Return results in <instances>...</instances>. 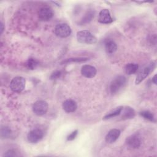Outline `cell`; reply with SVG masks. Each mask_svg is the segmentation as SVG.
Returning <instances> with one entry per match:
<instances>
[{
	"mask_svg": "<svg viewBox=\"0 0 157 157\" xmlns=\"http://www.w3.org/2000/svg\"><path fill=\"white\" fill-rule=\"evenodd\" d=\"M44 137V132L39 128L31 130L27 135V139L29 142L36 144L40 141Z\"/></svg>",
	"mask_w": 157,
	"mask_h": 157,
	"instance_id": "52a82bcc",
	"label": "cell"
},
{
	"mask_svg": "<svg viewBox=\"0 0 157 157\" xmlns=\"http://www.w3.org/2000/svg\"><path fill=\"white\" fill-rule=\"evenodd\" d=\"M77 39L78 42L86 44H93L97 41L96 37L88 30L80 31L77 32Z\"/></svg>",
	"mask_w": 157,
	"mask_h": 157,
	"instance_id": "7a4b0ae2",
	"label": "cell"
},
{
	"mask_svg": "<svg viewBox=\"0 0 157 157\" xmlns=\"http://www.w3.org/2000/svg\"><path fill=\"white\" fill-rule=\"evenodd\" d=\"M63 109L67 113H72L76 110L77 108V103L72 99H67L63 103Z\"/></svg>",
	"mask_w": 157,
	"mask_h": 157,
	"instance_id": "4fadbf2b",
	"label": "cell"
},
{
	"mask_svg": "<svg viewBox=\"0 0 157 157\" xmlns=\"http://www.w3.org/2000/svg\"><path fill=\"white\" fill-rule=\"evenodd\" d=\"M3 29H4V27H3V24L1 23V33L2 34V31H3Z\"/></svg>",
	"mask_w": 157,
	"mask_h": 157,
	"instance_id": "4316f807",
	"label": "cell"
},
{
	"mask_svg": "<svg viewBox=\"0 0 157 157\" xmlns=\"http://www.w3.org/2000/svg\"><path fill=\"white\" fill-rule=\"evenodd\" d=\"M139 114L141 117H142L144 118L146 120H148L150 121H155V118H154L153 114L148 110L142 111L139 113Z\"/></svg>",
	"mask_w": 157,
	"mask_h": 157,
	"instance_id": "ffe728a7",
	"label": "cell"
},
{
	"mask_svg": "<svg viewBox=\"0 0 157 157\" xmlns=\"http://www.w3.org/2000/svg\"><path fill=\"white\" fill-rule=\"evenodd\" d=\"M48 103L44 100L37 101L33 105V112L38 116L45 114L48 110Z\"/></svg>",
	"mask_w": 157,
	"mask_h": 157,
	"instance_id": "5b68a950",
	"label": "cell"
},
{
	"mask_svg": "<svg viewBox=\"0 0 157 157\" xmlns=\"http://www.w3.org/2000/svg\"><path fill=\"white\" fill-rule=\"evenodd\" d=\"M126 78L124 75H118L114 78L110 83L109 91L112 94L118 92L126 84Z\"/></svg>",
	"mask_w": 157,
	"mask_h": 157,
	"instance_id": "6da1fadb",
	"label": "cell"
},
{
	"mask_svg": "<svg viewBox=\"0 0 157 157\" xmlns=\"http://www.w3.org/2000/svg\"><path fill=\"white\" fill-rule=\"evenodd\" d=\"M53 16V10L48 7H43L38 12L39 18L41 21H48Z\"/></svg>",
	"mask_w": 157,
	"mask_h": 157,
	"instance_id": "9c48e42d",
	"label": "cell"
},
{
	"mask_svg": "<svg viewBox=\"0 0 157 157\" xmlns=\"http://www.w3.org/2000/svg\"><path fill=\"white\" fill-rule=\"evenodd\" d=\"M94 13H95V12L92 10H90L86 12V13L83 16V17L80 19V20L78 21V23L80 25H83L90 23L92 20V19L94 18Z\"/></svg>",
	"mask_w": 157,
	"mask_h": 157,
	"instance_id": "2e32d148",
	"label": "cell"
},
{
	"mask_svg": "<svg viewBox=\"0 0 157 157\" xmlns=\"http://www.w3.org/2000/svg\"><path fill=\"white\" fill-rule=\"evenodd\" d=\"M104 46L106 52L109 54L113 53L117 49V44L112 39L106 40L104 44Z\"/></svg>",
	"mask_w": 157,
	"mask_h": 157,
	"instance_id": "9a60e30c",
	"label": "cell"
},
{
	"mask_svg": "<svg viewBox=\"0 0 157 157\" xmlns=\"http://www.w3.org/2000/svg\"><path fill=\"white\" fill-rule=\"evenodd\" d=\"M11 134V131L7 127H4V128L1 129V136L7 137L10 136Z\"/></svg>",
	"mask_w": 157,
	"mask_h": 157,
	"instance_id": "7402d4cb",
	"label": "cell"
},
{
	"mask_svg": "<svg viewBox=\"0 0 157 157\" xmlns=\"http://www.w3.org/2000/svg\"><path fill=\"white\" fill-rule=\"evenodd\" d=\"M155 67V63L154 61H152L146 66L142 68L137 75L136 80H135L136 84V85L139 84L142 80H144L149 75V74L154 69Z\"/></svg>",
	"mask_w": 157,
	"mask_h": 157,
	"instance_id": "3957f363",
	"label": "cell"
},
{
	"mask_svg": "<svg viewBox=\"0 0 157 157\" xmlns=\"http://www.w3.org/2000/svg\"><path fill=\"white\" fill-rule=\"evenodd\" d=\"M152 81H153V82L155 85H156V75H155L153 76V78H152Z\"/></svg>",
	"mask_w": 157,
	"mask_h": 157,
	"instance_id": "484cf974",
	"label": "cell"
},
{
	"mask_svg": "<svg viewBox=\"0 0 157 157\" xmlns=\"http://www.w3.org/2000/svg\"><path fill=\"white\" fill-rule=\"evenodd\" d=\"M61 72L60 71H55L50 75V79L52 80L57 79L61 76Z\"/></svg>",
	"mask_w": 157,
	"mask_h": 157,
	"instance_id": "cb8c5ba5",
	"label": "cell"
},
{
	"mask_svg": "<svg viewBox=\"0 0 157 157\" xmlns=\"http://www.w3.org/2000/svg\"><path fill=\"white\" fill-rule=\"evenodd\" d=\"M81 73L82 75L86 78H93L96 75L97 70L96 67L93 66L85 64L82 66L81 69Z\"/></svg>",
	"mask_w": 157,
	"mask_h": 157,
	"instance_id": "8fae6325",
	"label": "cell"
},
{
	"mask_svg": "<svg viewBox=\"0 0 157 157\" xmlns=\"http://www.w3.org/2000/svg\"><path fill=\"white\" fill-rule=\"evenodd\" d=\"M4 156H16V155H15L14 151H13L12 150H10L7 151L6 154H4Z\"/></svg>",
	"mask_w": 157,
	"mask_h": 157,
	"instance_id": "d4e9b609",
	"label": "cell"
},
{
	"mask_svg": "<svg viewBox=\"0 0 157 157\" xmlns=\"http://www.w3.org/2000/svg\"><path fill=\"white\" fill-rule=\"evenodd\" d=\"M123 114L121 115V120H128L133 118L136 115L135 110L131 107H125L124 109H122Z\"/></svg>",
	"mask_w": 157,
	"mask_h": 157,
	"instance_id": "5bb4252c",
	"label": "cell"
},
{
	"mask_svg": "<svg viewBox=\"0 0 157 157\" xmlns=\"http://www.w3.org/2000/svg\"><path fill=\"white\" fill-rule=\"evenodd\" d=\"M77 134H78V131H77V130H75V131H72L70 134H69V135L67 136V140H69V141L73 140L75 139V137H77Z\"/></svg>",
	"mask_w": 157,
	"mask_h": 157,
	"instance_id": "603a6c76",
	"label": "cell"
},
{
	"mask_svg": "<svg viewBox=\"0 0 157 157\" xmlns=\"http://www.w3.org/2000/svg\"><path fill=\"white\" fill-rule=\"evenodd\" d=\"M123 108V107L122 106H118V107L115 108L113 110H112V111L109 112L107 114H106L103 117V120H108V119H110V118H113V117L120 115L122 112Z\"/></svg>",
	"mask_w": 157,
	"mask_h": 157,
	"instance_id": "e0dca14e",
	"label": "cell"
},
{
	"mask_svg": "<svg viewBox=\"0 0 157 157\" xmlns=\"http://www.w3.org/2000/svg\"><path fill=\"white\" fill-rule=\"evenodd\" d=\"M39 64V61L34 58H29L26 63V66L29 69H34Z\"/></svg>",
	"mask_w": 157,
	"mask_h": 157,
	"instance_id": "44dd1931",
	"label": "cell"
},
{
	"mask_svg": "<svg viewBox=\"0 0 157 157\" xmlns=\"http://www.w3.org/2000/svg\"><path fill=\"white\" fill-rule=\"evenodd\" d=\"M55 33L59 37L65 38L70 36L71 29L66 23H59L55 26Z\"/></svg>",
	"mask_w": 157,
	"mask_h": 157,
	"instance_id": "8992f818",
	"label": "cell"
},
{
	"mask_svg": "<svg viewBox=\"0 0 157 157\" xmlns=\"http://www.w3.org/2000/svg\"><path fill=\"white\" fill-rule=\"evenodd\" d=\"M120 133L121 132L120 129H112L108 132V133L107 134L105 137V140L106 142L109 144H113L118 139L120 135Z\"/></svg>",
	"mask_w": 157,
	"mask_h": 157,
	"instance_id": "7c38bea8",
	"label": "cell"
},
{
	"mask_svg": "<svg viewBox=\"0 0 157 157\" xmlns=\"http://www.w3.org/2000/svg\"><path fill=\"white\" fill-rule=\"evenodd\" d=\"M139 68V66L136 63H129L126 65L124 70L126 74L128 75H132L135 74Z\"/></svg>",
	"mask_w": 157,
	"mask_h": 157,
	"instance_id": "ac0fdd59",
	"label": "cell"
},
{
	"mask_svg": "<svg viewBox=\"0 0 157 157\" xmlns=\"http://www.w3.org/2000/svg\"><path fill=\"white\" fill-rule=\"evenodd\" d=\"M126 145L132 148H137L141 145V139L137 133L133 134L126 139Z\"/></svg>",
	"mask_w": 157,
	"mask_h": 157,
	"instance_id": "ba28073f",
	"label": "cell"
},
{
	"mask_svg": "<svg viewBox=\"0 0 157 157\" xmlns=\"http://www.w3.org/2000/svg\"><path fill=\"white\" fill-rule=\"evenodd\" d=\"M26 80L22 77H14L10 83V88L11 90L15 93L21 92L25 88Z\"/></svg>",
	"mask_w": 157,
	"mask_h": 157,
	"instance_id": "277c9868",
	"label": "cell"
},
{
	"mask_svg": "<svg viewBox=\"0 0 157 157\" xmlns=\"http://www.w3.org/2000/svg\"><path fill=\"white\" fill-rule=\"evenodd\" d=\"M98 21L102 24H109L113 21V19L108 9H104L100 11L99 13Z\"/></svg>",
	"mask_w": 157,
	"mask_h": 157,
	"instance_id": "30bf717a",
	"label": "cell"
},
{
	"mask_svg": "<svg viewBox=\"0 0 157 157\" xmlns=\"http://www.w3.org/2000/svg\"><path fill=\"white\" fill-rule=\"evenodd\" d=\"M88 60V58L85 57H77V58H70L63 60L61 63L63 64H68L70 63H82Z\"/></svg>",
	"mask_w": 157,
	"mask_h": 157,
	"instance_id": "d6986e66",
	"label": "cell"
}]
</instances>
